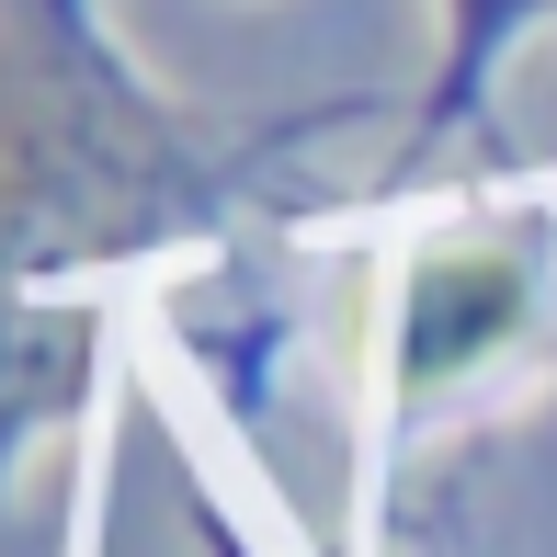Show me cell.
Here are the masks:
<instances>
[{
	"mask_svg": "<svg viewBox=\"0 0 557 557\" xmlns=\"http://www.w3.org/2000/svg\"><path fill=\"white\" fill-rule=\"evenodd\" d=\"M103 375V308L91 296H0V490L35 455V433H69Z\"/></svg>",
	"mask_w": 557,
	"mask_h": 557,
	"instance_id": "obj_3",
	"label": "cell"
},
{
	"mask_svg": "<svg viewBox=\"0 0 557 557\" xmlns=\"http://www.w3.org/2000/svg\"><path fill=\"white\" fill-rule=\"evenodd\" d=\"M546 331V239L512 216H444L398 250L375 308V421L410 433Z\"/></svg>",
	"mask_w": 557,
	"mask_h": 557,
	"instance_id": "obj_2",
	"label": "cell"
},
{
	"mask_svg": "<svg viewBox=\"0 0 557 557\" xmlns=\"http://www.w3.org/2000/svg\"><path fill=\"white\" fill-rule=\"evenodd\" d=\"M273 125L171 103L91 0H0V296H69L250 194Z\"/></svg>",
	"mask_w": 557,
	"mask_h": 557,
	"instance_id": "obj_1",
	"label": "cell"
}]
</instances>
